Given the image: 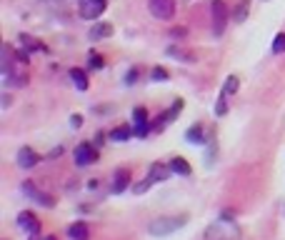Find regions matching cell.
<instances>
[{"label":"cell","mask_w":285,"mask_h":240,"mask_svg":"<svg viewBox=\"0 0 285 240\" xmlns=\"http://www.w3.org/2000/svg\"><path fill=\"white\" fill-rule=\"evenodd\" d=\"M185 138H188V143H193V145H200L205 138H203V125L200 123H195L188 133H185Z\"/></svg>","instance_id":"cell-17"},{"label":"cell","mask_w":285,"mask_h":240,"mask_svg":"<svg viewBox=\"0 0 285 240\" xmlns=\"http://www.w3.org/2000/svg\"><path fill=\"white\" fill-rule=\"evenodd\" d=\"M23 193L28 195L30 200L40 203L43 208H53V205H55V200L50 198V195H48V193H43V190H38V188H35L33 183H23Z\"/></svg>","instance_id":"cell-9"},{"label":"cell","mask_w":285,"mask_h":240,"mask_svg":"<svg viewBox=\"0 0 285 240\" xmlns=\"http://www.w3.org/2000/svg\"><path fill=\"white\" fill-rule=\"evenodd\" d=\"M273 53H275V55L285 53V33H278V35H275V40H273Z\"/></svg>","instance_id":"cell-23"},{"label":"cell","mask_w":285,"mask_h":240,"mask_svg":"<svg viewBox=\"0 0 285 240\" xmlns=\"http://www.w3.org/2000/svg\"><path fill=\"white\" fill-rule=\"evenodd\" d=\"M210 20H213V35L220 38L228 25V8L223 0H213L210 3Z\"/></svg>","instance_id":"cell-4"},{"label":"cell","mask_w":285,"mask_h":240,"mask_svg":"<svg viewBox=\"0 0 285 240\" xmlns=\"http://www.w3.org/2000/svg\"><path fill=\"white\" fill-rule=\"evenodd\" d=\"M225 110H228V105H225V98H220V103L215 105V113H218V115H225Z\"/></svg>","instance_id":"cell-26"},{"label":"cell","mask_w":285,"mask_h":240,"mask_svg":"<svg viewBox=\"0 0 285 240\" xmlns=\"http://www.w3.org/2000/svg\"><path fill=\"white\" fill-rule=\"evenodd\" d=\"M38 163H40V155H38L33 148H20V150H18V165H20V168L28 170V168H35Z\"/></svg>","instance_id":"cell-12"},{"label":"cell","mask_w":285,"mask_h":240,"mask_svg":"<svg viewBox=\"0 0 285 240\" xmlns=\"http://www.w3.org/2000/svg\"><path fill=\"white\" fill-rule=\"evenodd\" d=\"M45 240H58V238H55V235H48V238H45Z\"/></svg>","instance_id":"cell-29"},{"label":"cell","mask_w":285,"mask_h":240,"mask_svg":"<svg viewBox=\"0 0 285 240\" xmlns=\"http://www.w3.org/2000/svg\"><path fill=\"white\" fill-rule=\"evenodd\" d=\"M238 83H240V80H238L235 75H230V78L225 80V88H223V98H228V95H233V93L238 90Z\"/></svg>","instance_id":"cell-22"},{"label":"cell","mask_w":285,"mask_h":240,"mask_svg":"<svg viewBox=\"0 0 285 240\" xmlns=\"http://www.w3.org/2000/svg\"><path fill=\"white\" fill-rule=\"evenodd\" d=\"M170 173H173V170H170V165H163V163H153V165H150V170H148V178H145L143 183H138L133 190L140 195V193H145L150 185H155V183H163V180H168V178H170Z\"/></svg>","instance_id":"cell-3"},{"label":"cell","mask_w":285,"mask_h":240,"mask_svg":"<svg viewBox=\"0 0 285 240\" xmlns=\"http://www.w3.org/2000/svg\"><path fill=\"white\" fill-rule=\"evenodd\" d=\"M148 10L158 20H173L175 15V0H148Z\"/></svg>","instance_id":"cell-5"},{"label":"cell","mask_w":285,"mask_h":240,"mask_svg":"<svg viewBox=\"0 0 285 240\" xmlns=\"http://www.w3.org/2000/svg\"><path fill=\"white\" fill-rule=\"evenodd\" d=\"M188 223L185 215H168V218H155V220L148 223V233L155 235V238H165L175 230H180L183 225Z\"/></svg>","instance_id":"cell-2"},{"label":"cell","mask_w":285,"mask_h":240,"mask_svg":"<svg viewBox=\"0 0 285 240\" xmlns=\"http://www.w3.org/2000/svg\"><path fill=\"white\" fill-rule=\"evenodd\" d=\"M133 120H135V130H133V133L138 138H145L150 133V123H148V110H145V108H135V110H133Z\"/></svg>","instance_id":"cell-10"},{"label":"cell","mask_w":285,"mask_h":240,"mask_svg":"<svg viewBox=\"0 0 285 240\" xmlns=\"http://www.w3.org/2000/svg\"><path fill=\"white\" fill-rule=\"evenodd\" d=\"M128 185H130V170L128 168L115 170V175H113V193H123Z\"/></svg>","instance_id":"cell-13"},{"label":"cell","mask_w":285,"mask_h":240,"mask_svg":"<svg viewBox=\"0 0 285 240\" xmlns=\"http://www.w3.org/2000/svg\"><path fill=\"white\" fill-rule=\"evenodd\" d=\"M105 5H108V0H80L78 10H80V18L95 20V18H100L105 13Z\"/></svg>","instance_id":"cell-6"},{"label":"cell","mask_w":285,"mask_h":240,"mask_svg":"<svg viewBox=\"0 0 285 240\" xmlns=\"http://www.w3.org/2000/svg\"><path fill=\"white\" fill-rule=\"evenodd\" d=\"M18 225L30 235V240H38V235H40V220H38L30 210H23V213L18 215Z\"/></svg>","instance_id":"cell-8"},{"label":"cell","mask_w":285,"mask_h":240,"mask_svg":"<svg viewBox=\"0 0 285 240\" xmlns=\"http://www.w3.org/2000/svg\"><path fill=\"white\" fill-rule=\"evenodd\" d=\"M170 170L175 173V175H185V178L193 173V168L188 165L185 158H173V160H170Z\"/></svg>","instance_id":"cell-16"},{"label":"cell","mask_w":285,"mask_h":240,"mask_svg":"<svg viewBox=\"0 0 285 240\" xmlns=\"http://www.w3.org/2000/svg\"><path fill=\"white\" fill-rule=\"evenodd\" d=\"M180 110H183V100H175V103H173V108H170V110H165L163 115H158L160 120H155V123H153L150 128H153V130H163L165 125H170V123L175 120V115H178Z\"/></svg>","instance_id":"cell-11"},{"label":"cell","mask_w":285,"mask_h":240,"mask_svg":"<svg viewBox=\"0 0 285 240\" xmlns=\"http://www.w3.org/2000/svg\"><path fill=\"white\" fill-rule=\"evenodd\" d=\"M110 35H113V25L110 23H98V25L90 28V33H88V38H90V40H105Z\"/></svg>","instance_id":"cell-14"},{"label":"cell","mask_w":285,"mask_h":240,"mask_svg":"<svg viewBox=\"0 0 285 240\" xmlns=\"http://www.w3.org/2000/svg\"><path fill=\"white\" fill-rule=\"evenodd\" d=\"M68 238L70 240H88V238H90V230H88V225L85 223H73L70 228H68Z\"/></svg>","instance_id":"cell-15"},{"label":"cell","mask_w":285,"mask_h":240,"mask_svg":"<svg viewBox=\"0 0 285 240\" xmlns=\"http://www.w3.org/2000/svg\"><path fill=\"white\" fill-rule=\"evenodd\" d=\"M135 75H138V70L133 68V70H130V73H128V78H125V83H128V85H133V83H135Z\"/></svg>","instance_id":"cell-27"},{"label":"cell","mask_w":285,"mask_h":240,"mask_svg":"<svg viewBox=\"0 0 285 240\" xmlns=\"http://www.w3.org/2000/svg\"><path fill=\"white\" fill-rule=\"evenodd\" d=\"M153 80H155V83L168 80V70H165V68H153Z\"/></svg>","instance_id":"cell-24"},{"label":"cell","mask_w":285,"mask_h":240,"mask_svg":"<svg viewBox=\"0 0 285 240\" xmlns=\"http://www.w3.org/2000/svg\"><path fill=\"white\" fill-rule=\"evenodd\" d=\"M20 45H23L28 53H30V50H43V45H40L38 40H33L30 35H20Z\"/></svg>","instance_id":"cell-19"},{"label":"cell","mask_w":285,"mask_h":240,"mask_svg":"<svg viewBox=\"0 0 285 240\" xmlns=\"http://www.w3.org/2000/svg\"><path fill=\"white\" fill-rule=\"evenodd\" d=\"M128 138H130V128H115L110 133V140H115V143H125Z\"/></svg>","instance_id":"cell-21"},{"label":"cell","mask_w":285,"mask_h":240,"mask_svg":"<svg viewBox=\"0 0 285 240\" xmlns=\"http://www.w3.org/2000/svg\"><path fill=\"white\" fill-rule=\"evenodd\" d=\"M103 65H105V63H103V58H100L98 53H90V68H95V70H98V68H103Z\"/></svg>","instance_id":"cell-25"},{"label":"cell","mask_w":285,"mask_h":240,"mask_svg":"<svg viewBox=\"0 0 285 240\" xmlns=\"http://www.w3.org/2000/svg\"><path fill=\"white\" fill-rule=\"evenodd\" d=\"M203 240H240V228L235 225L233 218H218L213 220L205 233H203Z\"/></svg>","instance_id":"cell-1"},{"label":"cell","mask_w":285,"mask_h":240,"mask_svg":"<svg viewBox=\"0 0 285 240\" xmlns=\"http://www.w3.org/2000/svg\"><path fill=\"white\" fill-rule=\"evenodd\" d=\"M248 8H250L248 0H240V3H238V8H235V20H238V23H243V20L248 18Z\"/></svg>","instance_id":"cell-20"},{"label":"cell","mask_w":285,"mask_h":240,"mask_svg":"<svg viewBox=\"0 0 285 240\" xmlns=\"http://www.w3.org/2000/svg\"><path fill=\"white\" fill-rule=\"evenodd\" d=\"M70 78H73V85H75V88H80V90H88V75H85L83 70L73 68V70H70Z\"/></svg>","instance_id":"cell-18"},{"label":"cell","mask_w":285,"mask_h":240,"mask_svg":"<svg viewBox=\"0 0 285 240\" xmlns=\"http://www.w3.org/2000/svg\"><path fill=\"white\" fill-rule=\"evenodd\" d=\"M70 125H73V128H80V125H83V118H80V115H73V118H70Z\"/></svg>","instance_id":"cell-28"},{"label":"cell","mask_w":285,"mask_h":240,"mask_svg":"<svg viewBox=\"0 0 285 240\" xmlns=\"http://www.w3.org/2000/svg\"><path fill=\"white\" fill-rule=\"evenodd\" d=\"M73 155H75V165L85 168V165H93V163L98 160V150H95L93 143H80V145L75 148Z\"/></svg>","instance_id":"cell-7"}]
</instances>
